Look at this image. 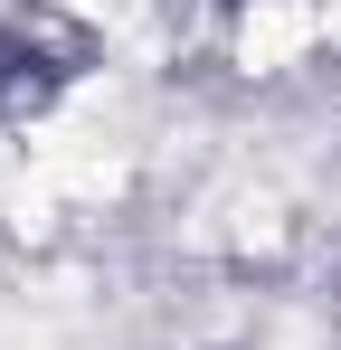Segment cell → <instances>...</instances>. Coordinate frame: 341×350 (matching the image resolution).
<instances>
[{"mask_svg":"<svg viewBox=\"0 0 341 350\" xmlns=\"http://www.w3.org/2000/svg\"><path fill=\"white\" fill-rule=\"evenodd\" d=\"M19 95H38V85H29V48L0 29V105H19Z\"/></svg>","mask_w":341,"mask_h":350,"instance_id":"cell-1","label":"cell"}]
</instances>
